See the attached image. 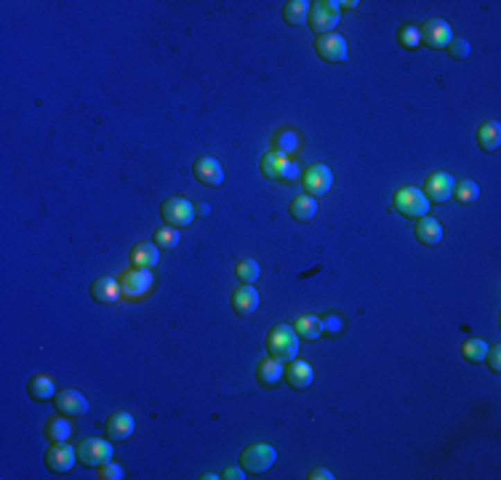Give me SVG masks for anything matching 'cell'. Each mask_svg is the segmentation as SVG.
Returning <instances> with one entry per match:
<instances>
[{
    "mask_svg": "<svg viewBox=\"0 0 501 480\" xmlns=\"http://www.w3.org/2000/svg\"><path fill=\"white\" fill-rule=\"evenodd\" d=\"M78 459L86 467H102V464L112 462V446H109V440H102V438H86L78 446Z\"/></svg>",
    "mask_w": 501,
    "mask_h": 480,
    "instance_id": "cell-7",
    "label": "cell"
},
{
    "mask_svg": "<svg viewBox=\"0 0 501 480\" xmlns=\"http://www.w3.org/2000/svg\"><path fill=\"white\" fill-rule=\"evenodd\" d=\"M307 478L310 480H333V475H331V470H326V467H315V470H310Z\"/></svg>",
    "mask_w": 501,
    "mask_h": 480,
    "instance_id": "cell-40",
    "label": "cell"
},
{
    "mask_svg": "<svg viewBox=\"0 0 501 480\" xmlns=\"http://www.w3.org/2000/svg\"><path fill=\"white\" fill-rule=\"evenodd\" d=\"M121 289L125 299H141L144 293H150V289H152V273L134 267V270H128V273L123 275Z\"/></svg>",
    "mask_w": 501,
    "mask_h": 480,
    "instance_id": "cell-9",
    "label": "cell"
},
{
    "mask_svg": "<svg viewBox=\"0 0 501 480\" xmlns=\"http://www.w3.org/2000/svg\"><path fill=\"white\" fill-rule=\"evenodd\" d=\"M453 176L446 171H437L432 173L430 179H427V185H424V198L430 200V203H446L450 195H453Z\"/></svg>",
    "mask_w": 501,
    "mask_h": 480,
    "instance_id": "cell-11",
    "label": "cell"
},
{
    "mask_svg": "<svg viewBox=\"0 0 501 480\" xmlns=\"http://www.w3.org/2000/svg\"><path fill=\"white\" fill-rule=\"evenodd\" d=\"M342 11H339V3H331V0H320V3H312L310 6V30L317 35H331L333 27L339 24Z\"/></svg>",
    "mask_w": 501,
    "mask_h": 480,
    "instance_id": "cell-2",
    "label": "cell"
},
{
    "mask_svg": "<svg viewBox=\"0 0 501 480\" xmlns=\"http://www.w3.org/2000/svg\"><path fill=\"white\" fill-rule=\"evenodd\" d=\"M283 163H285V155L272 150V153H267L261 157V173L267 176V179H275L280 182V171H283Z\"/></svg>",
    "mask_w": 501,
    "mask_h": 480,
    "instance_id": "cell-28",
    "label": "cell"
},
{
    "mask_svg": "<svg viewBox=\"0 0 501 480\" xmlns=\"http://www.w3.org/2000/svg\"><path fill=\"white\" fill-rule=\"evenodd\" d=\"M232 309L240 318H251L259 309V291L254 286H240L238 291L232 293Z\"/></svg>",
    "mask_w": 501,
    "mask_h": 480,
    "instance_id": "cell-17",
    "label": "cell"
},
{
    "mask_svg": "<svg viewBox=\"0 0 501 480\" xmlns=\"http://www.w3.org/2000/svg\"><path fill=\"white\" fill-rule=\"evenodd\" d=\"M208 211H211V206H208V203H200V206L195 208V214H200V216H206Z\"/></svg>",
    "mask_w": 501,
    "mask_h": 480,
    "instance_id": "cell-42",
    "label": "cell"
},
{
    "mask_svg": "<svg viewBox=\"0 0 501 480\" xmlns=\"http://www.w3.org/2000/svg\"><path fill=\"white\" fill-rule=\"evenodd\" d=\"M243 472H245V470H238V467H229V470H227V472H225V478H227V480H243V478H245Z\"/></svg>",
    "mask_w": 501,
    "mask_h": 480,
    "instance_id": "cell-41",
    "label": "cell"
},
{
    "mask_svg": "<svg viewBox=\"0 0 501 480\" xmlns=\"http://www.w3.org/2000/svg\"><path fill=\"white\" fill-rule=\"evenodd\" d=\"M283 377L288 382V387L291 390H307L312 384V366L310 363H304V360H288V366H285V371H283Z\"/></svg>",
    "mask_w": 501,
    "mask_h": 480,
    "instance_id": "cell-16",
    "label": "cell"
},
{
    "mask_svg": "<svg viewBox=\"0 0 501 480\" xmlns=\"http://www.w3.org/2000/svg\"><path fill=\"white\" fill-rule=\"evenodd\" d=\"M283 371H285V366L275 358H264L259 363V368H256V379H259V384L264 387H275L277 382L283 379Z\"/></svg>",
    "mask_w": 501,
    "mask_h": 480,
    "instance_id": "cell-21",
    "label": "cell"
},
{
    "mask_svg": "<svg viewBox=\"0 0 501 480\" xmlns=\"http://www.w3.org/2000/svg\"><path fill=\"white\" fill-rule=\"evenodd\" d=\"M78 459V448H69L64 440L62 443H53L49 451H46V464L51 472H67L72 470V464Z\"/></svg>",
    "mask_w": 501,
    "mask_h": 480,
    "instance_id": "cell-13",
    "label": "cell"
},
{
    "mask_svg": "<svg viewBox=\"0 0 501 480\" xmlns=\"http://www.w3.org/2000/svg\"><path fill=\"white\" fill-rule=\"evenodd\" d=\"M344 328L342 323V318L339 315H328V318H323V334H339Z\"/></svg>",
    "mask_w": 501,
    "mask_h": 480,
    "instance_id": "cell-38",
    "label": "cell"
},
{
    "mask_svg": "<svg viewBox=\"0 0 501 480\" xmlns=\"http://www.w3.org/2000/svg\"><path fill=\"white\" fill-rule=\"evenodd\" d=\"M339 6H344V8H358V3H355V0H346V3H339Z\"/></svg>",
    "mask_w": 501,
    "mask_h": 480,
    "instance_id": "cell-43",
    "label": "cell"
},
{
    "mask_svg": "<svg viewBox=\"0 0 501 480\" xmlns=\"http://www.w3.org/2000/svg\"><path fill=\"white\" fill-rule=\"evenodd\" d=\"M104 432H107V440H128L134 435V416L128 411H115L107 419Z\"/></svg>",
    "mask_w": 501,
    "mask_h": 480,
    "instance_id": "cell-15",
    "label": "cell"
},
{
    "mask_svg": "<svg viewBox=\"0 0 501 480\" xmlns=\"http://www.w3.org/2000/svg\"><path fill=\"white\" fill-rule=\"evenodd\" d=\"M315 51H317L320 59H326V62H331V65L344 62L346 59V40L336 33L320 35V37H317V43H315Z\"/></svg>",
    "mask_w": 501,
    "mask_h": 480,
    "instance_id": "cell-10",
    "label": "cell"
},
{
    "mask_svg": "<svg viewBox=\"0 0 501 480\" xmlns=\"http://www.w3.org/2000/svg\"><path fill=\"white\" fill-rule=\"evenodd\" d=\"M56 411L64 416H83L88 411V400L80 390H62L56 395Z\"/></svg>",
    "mask_w": 501,
    "mask_h": 480,
    "instance_id": "cell-14",
    "label": "cell"
},
{
    "mask_svg": "<svg viewBox=\"0 0 501 480\" xmlns=\"http://www.w3.org/2000/svg\"><path fill=\"white\" fill-rule=\"evenodd\" d=\"M450 40H453V33H450V24L446 19H430L419 27V43L432 49V51L446 49Z\"/></svg>",
    "mask_w": 501,
    "mask_h": 480,
    "instance_id": "cell-5",
    "label": "cell"
},
{
    "mask_svg": "<svg viewBox=\"0 0 501 480\" xmlns=\"http://www.w3.org/2000/svg\"><path fill=\"white\" fill-rule=\"evenodd\" d=\"M277 462V451L267 443H256V446H248L240 454V467L251 475H261L267 472L272 464Z\"/></svg>",
    "mask_w": 501,
    "mask_h": 480,
    "instance_id": "cell-3",
    "label": "cell"
},
{
    "mask_svg": "<svg viewBox=\"0 0 501 480\" xmlns=\"http://www.w3.org/2000/svg\"><path fill=\"white\" fill-rule=\"evenodd\" d=\"M46 435H49V440L51 443H62V440H67L69 435H72V425L67 422V416L64 413H56L49 419V425H46Z\"/></svg>",
    "mask_w": 501,
    "mask_h": 480,
    "instance_id": "cell-24",
    "label": "cell"
},
{
    "mask_svg": "<svg viewBox=\"0 0 501 480\" xmlns=\"http://www.w3.org/2000/svg\"><path fill=\"white\" fill-rule=\"evenodd\" d=\"M446 49H448V53L453 56V59H467L469 56V43L464 40V37H453Z\"/></svg>",
    "mask_w": 501,
    "mask_h": 480,
    "instance_id": "cell-34",
    "label": "cell"
},
{
    "mask_svg": "<svg viewBox=\"0 0 501 480\" xmlns=\"http://www.w3.org/2000/svg\"><path fill=\"white\" fill-rule=\"evenodd\" d=\"M301 185H304V192L312 195V198H320V195H326L333 185V173H331L328 166H323V163H315L307 169V173L301 176Z\"/></svg>",
    "mask_w": 501,
    "mask_h": 480,
    "instance_id": "cell-8",
    "label": "cell"
},
{
    "mask_svg": "<svg viewBox=\"0 0 501 480\" xmlns=\"http://www.w3.org/2000/svg\"><path fill=\"white\" fill-rule=\"evenodd\" d=\"M310 6L307 0H291V3H285V8H283V19L288 22V24H304L307 17H310Z\"/></svg>",
    "mask_w": 501,
    "mask_h": 480,
    "instance_id": "cell-27",
    "label": "cell"
},
{
    "mask_svg": "<svg viewBox=\"0 0 501 480\" xmlns=\"http://www.w3.org/2000/svg\"><path fill=\"white\" fill-rule=\"evenodd\" d=\"M195 179H197L200 185H206V187H219V185L225 182V171H222V166H219L216 157L203 155V157L195 160Z\"/></svg>",
    "mask_w": 501,
    "mask_h": 480,
    "instance_id": "cell-12",
    "label": "cell"
},
{
    "mask_svg": "<svg viewBox=\"0 0 501 480\" xmlns=\"http://www.w3.org/2000/svg\"><path fill=\"white\" fill-rule=\"evenodd\" d=\"M400 43L405 46V49H416L419 46V27H414V24H408V27H403L398 33Z\"/></svg>",
    "mask_w": 501,
    "mask_h": 480,
    "instance_id": "cell-35",
    "label": "cell"
},
{
    "mask_svg": "<svg viewBox=\"0 0 501 480\" xmlns=\"http://www.w3.org/2000/svg\"><path fill=\"white\" fill-rule=\"evenodd\" d=\"M485 360H488L491 371H493V374H499L501 371V350L499 347H488V355H485Z\"/></svg>",
    "mask_w": 501,
    "mask_h": 480,
    "instance_id": "cell-39",
    "label": "cell"
},
{
    "mask_svg": "<svg viewBox=\"0 0 501 480\" xmlns=\"http://www.w3.org/2000/svg\"><path fill=\"white\" fill-rule=\"evenodd\" d=\"M477 144H480V150H483V153H493V150H499L501 126L496 123V120H488V123H483V126L477 128Z\"/></svg>",
    "mask_w": 501,
    "mask_h": 480,
    "instance_id": "cell-20",
    "label": "cell"
},
{
    "mask_svg": "<svg viewBox=\"0 0 501 480\" xmlns=\"http://www.w3.org/2000/svg\"><path fill=\"white\" fill-rule=\"evenodd\" d=\"M485 355H488V344L480 342V339H467L462 344V358L469 360V363H483Z\"/></svg>",
    "mask_w": 501,
    "mask_h": 480,
    "instance_id": "cell-30",
    "label": "cell"
},
{
    "mask_svg": "<svg viewBox=\"0 0 501 480\" xmlns=\"http://www.w3.org/2000/svg\"><path fill=\"white\" fill-rule=\"evenodd\" d=\"M294 331L301 339H317L323 334V320L315 318V315H301L294 323Z\"/></svg>",
    "mask_w": 501,
    "mask_h": 480,
    "instance_id": "cell-26",
    "label": "cell"
},
{
    "mask_svg": "<svg viewBox=\"0 0 501 480\" xmlns=\"http://www.w3.org/2000/svg\"><path fill=\"white\" fill-rule=\"evenodd\" d=\"M131 262H134V267L139 270H152L157 264V246L155 243H141L134 248V254H131Z\"/></svg>",
    "mask_w": 501,
    "mask_h": 480,
    "instance_id": "cell-23",
    "label": "cell"
},
{
    "mask_svg": "<svg viewBox=\"0 0 501 480\" xmlns=\"http://www.w3.org/2000/svg\"><path fill=\"white\" fill-rule=\"evenodd\" d=\"M155 246L157 248H166V251H171V248H176L179 246V232H176V227H160L155 232Z\"/></svg>",
    "mask_w": 501,
    "mask_h": 480,
    "instance_id": "cell-32",
    "label": "cell"
},
{
    "mask_svg": "<svg viewBox=\"0 0 501 480\" xmlns=\"http://www.w3.org/2000/svg\"><path fill=\"white\" fill-rule=\"evenodd\" d=\"M99 478L102 480H121L123 478V467L115 462H107L99 467Z\"/></svg>",
    "mask_w": 501,
    "mask_h": 480,
    "instance_id": "cell-37",
    "label": "cell"
},
{
    "mask_svg": "<svg viewBox=\"0 0 501 480\" xmlns=\"http://www.w3.org/2000/svg\"><path fill=\"white\" fill-rule=\"evenodd\" d=\"M296 147H299V137H296V131H280L275 134V150L283 155L294 153Z\"/></svg>",
    "mask_w": 501,
    "mask_h": 480,
    "instance_id": "cell-33",
    "label": "cell"
},
{
    "mask_svg": "<svg viewBox=\"0 0 501 480\" xmlns=\"http://www.w3.org/2000/svg\"><path fill=\"white\" fill-rule=\"evenodd\" d=\"M315 214H317V200L312 198V195H299L294 198V203H291V216H294L296 222H310L315 219Z\"/></svg>",
    "mask_w": 501,
    "mask_h": 480,
    "instance_id": "cell-22",
    "label": "cell"
},
{
    "mask_svg": "<svg viewBox=\"0 0 501 480\" xmlns=\"http://www.w3.org/2000/svg\"><path fill=\"white\" fill-rule=\"evenodd\" d=\"M416 238L424 246H437L443 240V224L437 219H430V216H421L416 224Z\"/></svg>",
    "mask_w": 501,
    "mask_h": 480,
    "instance_id": "cell-19",
    "label": "cell"
},
{
    "mask_svg": "<svg viewBox=\"0 0 501 480\" xmlns=\"http://www.w3.org/2000/svg\"><path fill=\"white\" fill-rule=\"evenodd\" d=\"M30 397L33 400H49L56 395V384H53L51 377H46V374H37V377L30 379Z\"/></svg>",
    "mask_w": 501,
    "mask_h": 480,
    "instance_id": "cell-25",
    "label": "cell"
},
{
    "mask_svg": "<svg viewBox=\"0 0 501 480\" xmlns=\"http://www.w3.org/2000/svg\"><path fill=\"white\" fill-rule=\"evenodd\" d=\"M235 275H238V280H240L243 286H254L256 277H259V262L243 259V262H238V267H235Z\"/></svg>",
    "mask_w": 501,
    "mask_h": 480,
    "instance_id": "cell-29",
    "label": "cell"
},
{
    "mask_svg": "<svg viewBox=\"0 0 501 480\" xmlns=\"http://www.w3.org/2000/svg\"><path fill=\"white\" fill-rule=\"evenodd\" d=\"M453 195H456L459 203H475V200L480 198V187H477L472 179H464V182L453 185Z\"/></svg>",
    "mask_w": 501,
    "mask_h": 480,
    "instance_id": "cell-31",
    "label": "cell"
},
{
    "mask_svg": "<svg viewBox=\"0 0 501 480\" xmlns=\"http://www.w3.org/2000/svg\"><path fill=\"white\" fill-rule=\"evenodd\" d=\"M267 350H270V358L280 360V363L294 360L299 355V334L294 331V326L272 328L267 336Z\"/></svg>",
    "mask_w": 501,
    "mask_h": 480,
    "instance_id": "cell-1",
    "label": "cell"
},
{
    "mask_svg": "<svg viewBox=\"0 0 501 480\" xmlns=\"http://www.w3.org/2000/svg\"><path fill=\"white\" fill-rule=\"evenodd\" d=\"M91 296L96 299V302H102V305H118L123 299V289L118 280H112V277H99V280H94V286H91Z\"/></svg>",
    "mask_w": 501,
    "mask_h": 480,
    "instance_id": "cell-18",
    "label": "cell"
},
{
    "mask_svg": "<svg viewBox=\"0 0 501 480\" xmlns=\"http://www.w3.org/2000/svg\"><path fill=\"white\" fill-rule=\"evenodd\" d=\"M160 214H163V219L168 227H190L192 219H195V208L187 198H182V195H176V198H168L163 208H160Z\"/></svg>",
    "mask_w": 501,
    "mask_h": 480,
    "instance_id": "cell-6",
    "label": "cell"
},
{
    "mask_svg": "<svg viewBox=\"0 0 501 480\" xmlns=\"http://www.w3.org/2000/svg\"><path fill=\"white\" fill-rule=\"evenodd\" d=\"M395 211H400L408 219H421L430 211V200L424 198V192L416 187H403L395 192Z\"/></svg>",
    "mask_w": 501,
    "mask_h": 480,
    "instance_id": "cell-4",
    "label": "cell"
},
{
    "mask_svg": "<svg viewBox=\"0 0 501 480\" xmlns=\"http://www.w3.org/2000/svg\"><path fill=\"white\" fill-rule=\"evenodd\" d=\"M296 179H301V171H299V166H296L291 157H285L283 171H280V182H296Z\"/></svg>",
    "mask_w": 501,
    "mask_h": 480,
    "instance_id": "cell-36",
    "label": "cell"
}]
</instances>
